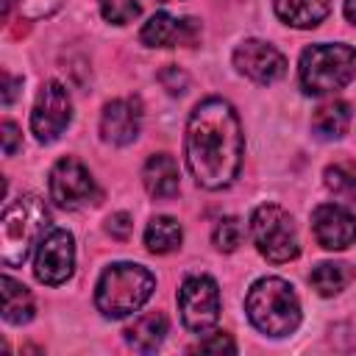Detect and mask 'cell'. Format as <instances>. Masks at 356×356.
<instances>
[{"instance_id":"1","label":"cell","mask_w":356,"mask_h":356,"mask_svg":"<svg viewBox=\"0 0 356 356\" xmlns=\"http://www.w3.org/2000/svg\"><path fill=\"white\" fill-rule=\"evenodd\" d=\"M242 125L222 97L200 100L186 122V167L203 189L228 186L242 167Z\"/></svg>"},{"instance_id":"30","label":"cell","mask_w":356,"mask_h":356,"mask_svg":"<svg viewBox=\"0 0 356 356\" xmlns=\"http://www.w3.org/2000/svg\"><path fill=\"white\" fill-rule=\"evenodd\" d=\"M17 83H22V81H14L8 72H3V103H6V106L14 100V95H17Z\"/></svg>"},{"instance_id":"10","label":"cell","mask_w":356,"mask_h":356,"mask_svg":"<svg viewBox=\"0 0 356 356\" xmlns=\"http://www.w3.org/2000/svg\"><path fill=\"white\" fill-rule=\"evenodd\" d=\"M70 117H72L70 92L58 81L44 83L39 97H36V103H33V111H31V131H33V136L39 142L58 139V134L70 125Z\"/></svg>"},{"instance_id":"8","label":"cell","mask_w":356,"mask_h":356,"mask_svg":"<svg viewBox=\"0 0 356 356\" xmlns=\"http://www.w3.org/2000/svg\"><path fill=\"white\" fill-rule=\"evenodd\" d=\"M47 186H50L53 203L61 206V209H81V206H86L89 200L97 197V186H95L92 172L72 156L58 159L53 164Z\"/></svg>"},{"instance_id":"11","label":"cell","mask_w":356,"mask_h":356,"mask_svg":"<svg viewBox=\"0 0 356 356\" xmlns=\"http://www.w3.org/2000/svg\"><path fill=\"white\" fill-rule=\"evenodd\" d=\"M234 67L256 81V83H273L278 81L284 72H286V58L281 50H275L270 42H261V39H245L242 44H236L234 50Z\"/></svg>"},{"instance_id":"14","label":"cell","mask_w":356,"mask_h":356,"mask_svg":"<svg viewBox=\"0 0 356 356\" xmlns=\"http://www.w3.org/2000/svg\"><path fill=\"white\" fill-rule=\"evenodd\" d=\"M139 122H142V111L134 97L111 100L100 114V134L108 145H128L136 139Z\"/></svg>"},{"instance_id":"20","label":"cell","mask_w":356,"mask_h":356,"mask_svg":"<svg viewBox=\"0 0 356 356\" xmlns=\"http://www.w3.org/2000/svg\"><path fill=\"white\" fill-rule=\"evenodd\" d=\"M348 125H350V106L342 100L323 103L312 117V128L323 139H339L348 131Z\"/></svg>"},{"instance_id":"21","label":"cell","mask_w":356,"mask_h":356,"mask_svg":"<svg viewBox=\"0 0 356 356\" xmlns=\"http://www.w3.org/2000/svg\"><path fill=\"white\" fill-rule=\"evenodd\" d=\"M184 231L172 217H153L145 228V245L150 253H170L181 245Z\"/></svg>"},{"instance_id":"26","label":"cell","mask_w":356,"mask_h":356,"mask_svg":"<svg viewBox=\"0 0 356 356\" xmlns=\"http://www.w3.org/2000/svg\"><path fill=\"white\" fill-rule=\"evenodd\" d=\"M106 231H108L114 239H128V236H131V231H134L131 214H125V211L111 214V217H108V222H106Z\"/></svg>"},{"instance_id":"25","label":"cell","mask_w":356,"mask_h":356,"mask_svg":"<svg viewBox=\"0 0 356 356\" xmlns=\"http://www.w3.org/2000/svg\"><path fill=\"white\" fill-rule=\"evenodd\" d=\"M64 0H17L19 6V14L28 17V19H44L50 14H56L61 8Z\"/></svg>"},{"instance_id":"27","label":"cell","mask_w":356,"mask_h":356,"mask_svg":"<svg viewBox=\"0 0 356 356\" xmlns=\"http://www.w3.org/2000/svg\"><path fill=\"white\" fill-rule=\"evenodd\" d=\"M195 350H214V353L228 350V353H234L236 345H234V339H231L228 334H214V337H209V339H200Z\"/></svg>"},{"instance_id":"22","label":"cell","mask_w":356,"mask_h":356,"mask_svg":"<svg viewBox=\"0 0 356 356\" xmlns=\"http://www.w3.org/2000/svg\"><path fill=\"white\" fill-rule=\"evenodd\" d=\"M325 186L345 200H356V164L325 167Z\"/></svg>"},{"instance_id":"15","label":"cell","mask_w":356,"mask_h":356,"mask_svg":"<svg viewBox=\"0 0 356 356\" xmlns=\"http://www.w3.org/2000/svg\"><path fill=\"white\" fill-rule=\"evenodd\" d=\"M142 184L147 189V195H153L156 200H167L172 195H178V164L172 156L167 153H156L145 161L142 170Z\"/></svg>"},{"instance_id":"5","label":"cell","mask_w":356,"mask_h":356,"mask_svg":"<svg viewBox=\"0 0 356 356\" xmlns=\"http://www.w3.org/2000/svg\"><path fill=\"white\" fill-rule=\"evenodd\" d=\"M356 75V50L348 44H312L300 53L298 78L306 95H328L350 83Z\"/></svg>"},{"instance_id":"24","label":"cell","mask_w":356,"mask_h":356,"mask_svg":"<svg viewBox=\"0 0 356 356\" xmlns=\"http://www.w3.org/2000/svg\"><path fill=\"white\" fill-rule=\"evenodd\" d=\"M214 245L222 250V253H231L242 245V222L236 217H222L214 228Z\"/></svg>"},{"instance_id":"29","label":"cell","mask_w":356,"mask_h":356,"mask_svg":"<svg viewBox=\"0 0 356 356\" xmlns=\"http://www.w3.org/2000/svg\"><path fill=\"white\" fill-rule=\"evenodd\" d=\"M161 83H164L172 95H178V92H184V86H186V75L178 72V67H170V70L161 72Z\"/></svg>"},{"instance_id":"9","label":"cell","mask_w":356,"mask_h":356,"mask_svg":"<svg viewBox=\"0 0 356 356\" xmlns=\"http://www.w3.org/2000/svg\"><path fill=\"white\" fill-rule=\"evenodd\" d=\"M75 267V242L72 234L64 228H53L39 245H36V256H33V275L47 284V286H58L72 275Z\"/></svg>"},{"instance_id":"12","label":"cell","mask_w":356,"mask_h":356,"mask_svg":"<svg viewBox=\"0 0 356 356\" xmlns=\"http://www.w3.org/2000/svg\"><path fill=\"white\" fill-rule=\"evenodd\" d=\"M312 231L325 250H345L356 242V217L337 203H323L312 214Z\"/></svg>"},{"instance_id":"4","label":"cell","mask_w":356,"mask_h":356,"mask_svg":"<svg viewBox=\"0 0 356 356\" xmlns=\"http://www.w3.org/2000/svg\"><path fill=\"white\" fill-rule=\"evenodd\" d=\"M153 289H156V278L147 267L120 261L103 270L97 289H95V303L106 317L120 320L142 309L147 298L153 295Z\"/></svg>"},{"instance_id":"31","label":"cell","mask_w":356,"mask_h":356,"mask_svg":"<svg viewBox=\"0 0 356 356\" xmlns=\"http://www.w3.org/2000/svg\"><path fill=\"white\" fill-rule=\"evenodd\" d=\"M345 17L356 25V0H345Z\"/></svg>"},{"instance_id":"19","label":"cell","mask_w":356,"mask_h":356,"mask_svg":"<svg viewBox=\"0 0 356 356\" xmlns=\"http://www.w3.org/2000/svg\"><path fill=\"white\" fill-rule=\"evenodd\" d=\"M353 275H356L353 267L345 264V261H320V264L312 270L309 281H312V286L317 289V295L331 298V295H339V292L353 281Z\"/></svg>"},{"instance_id":"3","label":"cell","mask_w":356,"mask_h":356,"mask_svg":"<svg viewBox=\"0 0 356 356\" xmlns=\"http://www.w3.org/2000/svg\"><path fill=\"white\" fill-rule=\"evenodd\" d=\"M248 320L267 337H286L300 325V300L284 278H259L245 298Z\"/></svg>"},{"instance_id":"28","label":"cell","mask_w":356,"mask_h":356,"mask_svg":"<svg viewBox=\"0 0 356 356\" xmlns=\"http://www.w3.org/2000/svg\"><path fill=\"white\" fill-rule=\"evenodd\" d=\"M0 131H3V150H6V156H14L17 153V147H19V128L11 122V120H3V125H0Z\"/></svg>"},{"instance_id":"16","label":"cell","mask_w":356,"mask_h":356,"mask_svg":"<svg viewBox=\"0 0 356 356\" xmlns=\"http://www.w3.org/2000/svg\"><path fill=\"white\" fill-rule=\"evenodd\" d=\"M275 14L292 28H314L331 11V0H273Z\"/></svg>"},{"instance_id":"13","label":"cell","mask_w":356,"mask_h":356,"mask_svg":"<svg viewBox=\"0 0 356 356\" xmlns=\"http://www.w3.org/2000/svg\"><path fill=\"white\" fill-rule=\"evenodd\" d=\"M200 36V22L192 19V17H172L167 11H159L153 14L145 25H142V33L139 39L147 44V47H175V44H186L192 47Z\"/></svg>"},{"instance_id":"23","label":"cell","mask_w":356,"mask_h":356,"mask_svg":"<svg viewBox=\"0 0 356 356\" xmlns=\"http://www.w3.org/2000/svg\"><path fill=\"white\" fill-rule=\"evenodd\" d=\"M97 6L100 14L114 25H125L139 17V0H97Z\"/></svg>"},{"instance_id":"17","label":"cell","mask_w":356,"mask_h":356,"mask_svg":"<svg viewBox=\"0 0 356 356\" xmlns=\"http://www.w3.org/2000/svg\"><path fill=\"white\" fill-rule=\"evenodd\" d=\"M164 334H167V317L161 312H150V314L136 317L125 328V342L139 353H150L161 345Z\"/></svg>"},{"instance_id":"7","label":"cell","mask_w":356,"mask_h":356,"mask_svg":"<svg viewBox=\"0 0 356 356\" xmlns=\"http://www.w3.org/2000/svg\"><path fill=\"white\" fill-rule=\"evenodd\" d=\"M181 320L192 334H209L220 320V289L209 275H192L178 289Z\"/></svg>"},{"instance_id":"6","label":"cell","mask_w":356,"mask_h":356,"mask_svg":"<svg viewBox=\"0 0 356 356\" xmlns=\"http://www.w3.org/2000/svg\"><path fill=\"white\" fill-rule=\"evenodd\" d=\"M250 234H253V242H256L259 253L267 261L284 264V261H289V259H295L300 253L298 228H295L289 211H284L275 203H264V206H259L253 211Z\"/></svg>"},{"instance_id":"2","label":"cell","mask_w":356,"mask_h":356,"mask_svg":"<svg viewBox=\"0 0 356 356\" xmlns=\"http://www.w3.org/2000/svg\"><path fill=\"white\" fill-rule=\"evenodd\" d=\"M50 228V209L36 195L11 200L0 220V259L6 267H19Z\"/></svg>"},{"instance_id":"18","label":"cell","mask_w":356,"mask_h":356,"mask_svg":"<svg viewBox=\"0 0 356 356\" xmlns=\"http://www.w3.org/2000/svg\"><path fill=\"white\" fill-rule=\"evenodd\" d=\"M33 295L28 292V286H22L19 281H14L11 275H3V317L6 323L22 325L33 320Z\"/></svg>"}]
</instances>
